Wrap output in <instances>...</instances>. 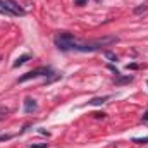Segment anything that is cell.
Wrapping results in <instances>:
<instances>
[{
    "label": "cell",
    "instance_id": "obj_14",
    "mask_svg": "<svg viewBox=\"0 0 148 148\" xmlns=\"http://www.w3.org/2000/svg\"><path fill=\"white\" fill-rule=\"evenodd\" d=\"M86 2H88V0H74V3H76V5H84Z\"/></svg>",
    "mask_w": 148,
    "mask_h": 148
},
{
    "label": "cell",
    "instance_id": "obj_12",
    "mask_svg": "<svg viewBox=\"0 0 148 148\" xmlns=\"http://www.w3.org/2000/svg\"><path fill=\"white\" fill-rule=\"evenodd\" d=\"M48 147V143H40V145H31L29 148H47Z\"/></svg>",
    "mask_w": 148,
    "mask_h": 148
},
{
    "label": "cell",
    "instance_id": "obj_13",
    "mask_svg": "<svg viewBox=\"0 0 148 148\" xmlns=\"http://www.w3.org/2000/svg\"><path fill=\"white\" fill-rule=\"evenodd\" d=\"M138 67H140V66H138V64H134V62H133V64H127V71H129V69H131V71H134V69H138Z\"/></svg>",
    "mask_w": 148,
    "mask_h": 148
},
{
    "label": "cell",
    "instance_id": "obj_4",
    "mask_svg": "<svg viewBox=\"0 0 148 148\" xmlns=\"http://www.w3.org/2000/svg\"><path fill=\"white\" fill-rule=\"evenodd\" d=\"M35 110H38V103L35 98H26L24 100V112L26 114H33Z\"/></svg>",
    "mask_w": 148,
    "mask_h": 148
},
{
    "label": "cell",
    "instance_id": "obj_17",
    "mask_svg": "<svg viewBox=\"0 0 148 148\" xmlns=\"http://www.w3.org/2000/svg\"><path fill=\"white\" fill-rule=\"evenodd\" d=\"M147 84H148V83H147Z\"/></svg>",
    "mask_w": 148,
    "mask_h": 148
},
{
    "label": "cell",
    "instance_id": "obj_15",
    "mask_svg": "<svg viewBox=\"0 0 148 148\" xmlns=\"http://www.w3.org/2000/svg\"><path fill=\"white\" fill-rule=\"evenodd\" d=\"M143 121H148V109H147V112L143 114Z\"/></svg>",
    "mask_w": 148,
    "mask_h": 148
},
{
    "label": "cell",
    "instance_id": "obj_8",
    "mask_svg": "<svg viewBox=\"0 0 148 148\" xmlns=\"http://www.w3.org/2000/svg\"><path fill=\"white\" fill-rule=\"evenodd\" d=\"M147 10H148V5L143 3V5H140V7L134 9V14H143V12H147Z\"/></svg>",
    "mask_w": 148,
    "mask_h": 148
},
{
    "label": "cell",
    "instance_id": "obj_16",
    "mask_svg": "<svg viewBox=\"0 0 148 148\" xmlns=\"http://www.w3.org/2000/svg\"><path fill=\"white\" fill-rule=\"evenodd\" d=\"M95 2H100V0H95Z\"/></svg>",
    "mask_w": 148,
    "mask_h": 148
},
{
    "label": "cell",
    "instance_id": "obj_6",
    "mask_svg": "<svg viewBox=\"0 0 148 148\" xmlns=\"http://www.w3.org/2000/svg\"><path fill=\"white\" fill-rule=\"evenodd\" d=\"M109 98H110L109 95H105V97H95V98H91L88 103H90V105H102V103H105Z\"/></svg>",
    "mask_w": 148,
    "mask_h": 148
},
{
    "label": "cell",
    "instance_id": "obj_1",
    "mask_svg": "<svg viewBox=\"0 0 148 148\" xmlns=\"http://www.w3.org/2000/svg\"><path fill=\"white\" fill-rule=\"evenodd\" d=\"M53 43H55V47H57L59 50H62V52H69V50H74L76 38H74L71 33H67V31H60V33L55 35Z\"/></svg>",
    "mask_w": 148,
    "mask_h": 148
},
{
    "label": "cell",
    "instance_id": "obj_3",
    "mask_svg": "<svg viewBox=\"0 0 148 148\" xmlns=\"http://www.w3.org/2000/svg\"><path fill=\"white\" fill-rule=\"evenodd\" d=\"M50 74H52V69H50V67L41 66V67H36V69H33V71L26 73L24 76H21L17 83H26V81H29V79H36V77H41V76H50Z\"/></svg>",
    "mask_w": 148,
    "mask_h": 148
},
{
    "label": "cell",
    "instance_id": "obj_11",
    "mask_svg": "<svg viewBox=\"0 0 148 148\" xmlns=\"http://www.w3.org/2000/svg\"><path fill=\"white\" fill-rule=\"evenodd\" d=\"M7 114H9V110H7V109H0V121H2Z\"/></svg>",
    "mask_w": 148,
    "mask_h": 148
},
{
    "label": "cell",
    "instance_id": "obj_2",
    "mask_svg": "<svg viewBox=\"0 0 148 148\" xmlns=\"http://www.w3.org/2000/svg\"><path fill=\"white\" fill-rule=\"evenodd\" d=\"M0 14L5 16H26V10L14 0H0Z\"/></svg>",
    "mask_w": 148,
    "mask_h": 148
},
{
    "label": "cell",
    "instance_id": "obj_10",
    "mask_svg": "<svg viewBox=\"0 0 148 148\" xmlns=\"http://www.w3.org/2000/svg\"><path fill=\"white\" fill-rule=\"evenodd\" d=\"M133 141H134V143L143 145V143H148V136H145V138H133Z\"/></svg>",
    "mask_w": 148,
    "mask_h": 148
},
{
    "label": "cell",
    "instance_id": "obj_7",
    "mask_svg": "<svg viewBox=\"0 0 148 148\" xmlns=\"http://www.w3.org/2000/svg\"><path fill=\"white\" fill-rule=\"evenodd\" d=\"M29 59H31V55H29V53H24V55H21V57H19V59H17V60H16V62H14L12 66H14V67H19V66L26 64V62H28Z\"/></svg>",
    "mask_w": 148,
    "mask_h": 148
},
{
    "label": "cell",
    "instance_id": "obj_5",
    "mask_svg": "<svg viewBox=\"0 0 148 148\" xmlns=\"http://www.w3.org/2000/svg\"><path fill=\"white\" fill-rule=\"evenodd\" d=\"M133 81V76H117L115 79H114V83L117 84V86H121V84H127V83H131Z\"/></svg>",
    "mask_w": 148,
    "mask_h": 148
},
{
    "label": "cell",
    "instance_id": "obj_9",
    "mask_svg": "<svg viewBox=\"0 0 148 148\" xmlns=\"http://www.w3.org/2000/svg\"><path fill=\"white\" fill-rule=\"evenodd\" d=\"M103 55H105L109 60H112V62H115V60H117V55H115L114 52H103Z\"/></svg>",
    "mask_w": 148,
    "mask_h": 148
}]
</instances>
